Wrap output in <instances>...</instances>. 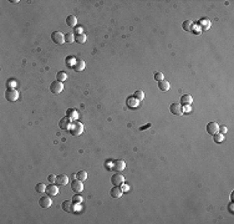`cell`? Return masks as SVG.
I'll use <instances>...</instances> for the list:
<instances>
[{
	"mask_svg": "<svg viewBox=\"0 0 234 224\" xmlns=\"http://www.w3.org/2000/svg\"><path fill=\"white\" fill-rule=\"evenodd\" d=\"M70 133L72 134V136H80V134L84 132V126H82L81 122H72V125H71V128L69 130Z\"/></svg>",
	"mask_w": 234,
	"mask_h": 224,
	"instance_id": "6da1fadb",
	"label": "cell"
},
{
	"mask_svg": "<svg viewBox=\"0 0 234 224\" xmlns=\"http://www.w3.org/2000/svg\"><path fill=\"white\" fill-rule=\"evenodd\" d=\"M62 90H64V84L62 82H60V81H54V82H51V85H50V91L54 93V95H59V93H61L62 92Z\"/></svg>",
	"mask_w": 234,
	"mask_h": 224,
	"instance_id": "7a4b0ae2",
	"label": "cell"
},
{
	"mask_svg": "<svg viewBox=\"0 0 234 224\" xmlns=\"http://www.w3.org/2000/svg\"><path fill=\"white\" fill-rule=\"evenodd\" d=\"M19 97V92L16 91L15 88H7L6 92H5V99L9 101V102H15Z\"/></svg>",
	"mask_w": 234,
	"mask_h": 224,
	"instance_id": "3957f363",
	"label": "cell"
},
{
	"mask_svg": "<svg viewBox=\"0 0 234 224\" xmlns=\"http://www.w3.org/2000/svg\"><path fill=\"white\" fill-rule=\"evenodd\" d=\"M51 40L54 41L55 44L62 45L64 43H65V35H64L61 31H54L51 34Z\"/></svg>",
	"mask_w": 234,
	"mask_h": 224,
	"instance_id": "277c9868",
	"label": "cell"
},
{
	"mask_svg": "<svg viewBox=\"0 0 234 224\" xmlns=\"http://www.w3.org/2000/svg\"><path fill=\"white\" fill-rule=\"evenodd\" d=\"M72 119H71L70 117H67V116H65L64 118H61L60 119V122H59V127L61 130H64V131H67V130H70L71 128V125H72Z\"/></svg>",
	"mask_w": 234,
	"mask_h": 224,
	"instance_id": "5b68a950",
	"label": "cell"
},
{
	"mask_svg": "<svg viewBox=\"0 0 234 224\" xmlns=\"http://www.w3.org/2000/svg\"><path fill=\"white\" fill-rule=\"evenodd\" d=\"M111 183L114 186H122L124 183V177L121 173H115L114 175L111 177Z\"/></svg>",
	"mask_w": 234,
	"mask_h": 224,
	"instance_id": "8992f818",
	"label": "cell"
},
{
	"mask_svg": "<svg viewBox=\"0 0 234 224\" xmlns=\"http://www.w3.org/2000/svg\"><path fill=\"white\" fill-rule=\"evenodd\" d=\"M169 110H171V112L173 115H176V116H181V115H183V107H182V105L181 103H172L171 105V107H169Z\"/></svg>",
	"mask_w": 234,
	"mask_h": 224,
	"instance_id": "52a82bcc",
	"label": "cell"
},
{
	"mask_svg": "<svg viewBox=\"0 0 234 224\" xmlns=\"http://www.w3.org/2000/svg\"><path fill=\"white\" fill-rule=\"evenodd\" d=\"M51 204H52V200H51V198L49 197V196L41 197L40 199H39V205H40L41 208H44V209L50 208V207H51Z\"/></svg>",
	"mask_w": 234,
	"mask_h": 224,
	"instance_id": "ba28073f",
	"label": "cell"
},
{
	"mask_svg": "<svg viewBox=\"0 0 234 224\" xmlns=\"http://www.w3.org/2000/svg\"><path fill=\"white\" fill-rule=\"evenodd\" d=\"M112 168L117 172H121V171H123L124 168H126V162L122 161V159H116V161L112 162Z\"/></svg>",
	"mask_w": 234,
	"mask_h": 224,
	"instance_id": "9c48e42d",
	"label": "cell"
},
{
	"mask_svg": "<svg viewBox=\"0 0 234 224\" xmlns=\"http://www.w3.org/2000/svg\"><path fill=\"white\" fill-rule=\"evenodd\" d=\"M207 132H208L209 134H216L219 132V126H218L217 122H209L208 125H207Z\"/></svg>",
	"mask_w": 234,
	"mask_h": 224,
	"instance_id": "30bf717a",
	"label": "cell"
},
{
	"mask_svg": "<svg viewBox=\"0 0 234 224\" xmlns=\"http://www.w3.org/2000/svg\"><path fill=\"white\" fill-rule=\"evenodd\" d=\"M71 189H72L74 192H76V193H80V192L84 190V184H82L81 181L75 179L74 182H71Z\"/></svg>",
	"mask_w": 234,
	"mask_h": 224,
	"instance_id": "8fae6325",
	"label": "cell"
},
{
	"mask_svg": "<svg viewBox=\"0 0 234 224\" xmlns=\"http://www.w3.org/2000/svg\"><path fill=\"white\" fill-rule=\"evenodd\" d=\"M110 194H111L112 198L117 199V198H120L123 194V190H122V188H121L120 186H114V188L110 190Z\"/></svg>",
	"mask_w": 234,
	"mask_h": 224,
	"instance_id": "7c38bea8",
	"label": "cell"
},
{
	"mask_svg": "<svg viewBox=\"0 0 234 224\" xmlns=\"http://www.w3.org/2000/svg\"><path fill=\"white\" fill-rule=\"evenodd\" d=\"M59 187L55 186V184H49L46 187V190H45V193H47V196H56V194H59Z\"/></svg>",
	"mask_w": 234,
	"mask_h": 224,
	"instance_id": "4fadbf2b",
	"label": "cell"
},
{
	"mask_svg": "<svg viewBox=\"0 0 234 224\" xmlns=\"http://www.w3.org/2000/svg\"><path fill=\"white\" fill-rule=\"evenodd\" d=\"M66 25L70 26V28H75L77 25V18L75 15H69L66 18Z\"/></svg>",
	"mask_w": 234,
	"mask_h": 224,
	"instance_id": "5bb4252c",
	"label": "cell"
},
{
	"mask_svg": "<svg viewBox=\"0 0 234 224\" xmlns=\"http://www.w3.org/2000/svg\"><path fill=\"white\" fill-rule=\"evenodd\" d=\"M67 182H69V177H67L66 174H59L57 177H56V183H57V186H65V184H67Z\"/></svg>",
	"mask_w": 234,
	"mask_h": 224,
	"instance_id": "9a60e30c",
	"label": "cell"
},
{
	"mask_svg": "<svg viewBox=\"0 0 234 224\" xmlns=\"http://www.w3.org/2000/svg\"><path fill=\"white\" fill-rule=\"evenodd\" d=\"M62 209H64V212H74L75 211L74 202H69V200L62 202Z\"/></svg>",
	"mask_w": 234,
	"mask_h": 224,
	"instance_id": "2e32d148",
	"label": "cell"
},
{
	"mask_svg": "<svg viewBox=\"0 0 234 224\" xmlns=\"http://www.w3.org/2000/svg\"><path fill=\"white\" fill-rule=\"evenodd\" d=\"M169 82L168 81H166V80H161V81H158V88L161 90V91H163V92H166V91H168L169 90Z\"/></svg>",
	"mask_w": 234,
	"mask_h": 224,
	"instance_id": "e0dca14e",
	"label": "cell"
},
{
	"mask_svg": "<svg viewBox=\"0 0 234 224\" xmlns=\"http://www.w3.org/2000/svg\"><path fill=\"white\" fill-rule=\"evenodd\" d=\"M181 105H183V106H186V105H191L192 102H193V99H192L191 95H183L182 97H181Z\"/></svg>",
	"mask_w": 234,
	"mask_h": 224,
	"instance_id": "ac0fdd59",
	"label": "cell"
},
{
	"mask_svg": "<svg viewBox=\"0 0 234 224\" xmlns=\"http://www.w3.org/2000/svg\"><path fill=\"white\" fill-rule=\"evenodd\" d=\"M85 61H82V60H78V61L75 62V65L72 66L74 67V70L75 71H77V72H80V71H82L85 69Z\"/></svg>",
	"mask_w": 234,
	"mask_h": 224,
	"instance_id": "d6986e66",
	"label": "cell"
},
{
	"mask_svg": "<svg viewBox=\"0 0 234 224\" xmlns=\"http://www.w3.org/2000/svg\"><path fill=\"white\" fill-rule=\"evenodd\" d=\"M66 116H67V117H70L71 119H77L78 113H77L76 110H74V108H69L67 112H66Z\"/></svg>",
	"mask_w": 234,
	"mask_h": 224,
	"instance_id": "ffe728a7",
	"label": "cell"
},
{
	"mask_svg": "<svg viewBox=\"0 0 234 224\" xmlns=\"http://www.w3.org/2000/svg\"><path fill=\"white\" fill-rule=\"evenodd\" d=\"M75 177H76V179H78V181L84 182V181H86V179H87V172L80 171V172H77V174H75Z\"/></svg>",
	"mask_w": 234,
	"mask_h": 224,
	"instance_id": "44dd1931",
	"label": "cell"
},
{
	"mask_svg": "<svg viewBox=\"0 0 234 224\" xmlns=\"http://www.w3.org/2000/svg\"><path fill=\"white\" fill-rule=\"evenodd\" d=\"M75 40H76L78 44H84V43H86V40H87V36H86L84 32H82V34H76Z\"/></svg>",
	"mask_w": 234,
	"mask_h": 224,
	"instance_id": "7402d4cb",
	"label": "cell"
},
{
	"mask_svg": "<svg viewBox=\"0 0 234 224\" xmlns=\"http://www.w3.org/2000/svg\"><path fill=\"white\" fill-rule=\"evenodd\" d=\"M56 80L60 81V82H64L67 80V74L65 72V71H60V72H57V75H56Z\"/></svg>",
	"mask_w": 234,
	"mask_h": 224,
	"instance_id": "603a6c76",
	"label": "cell"
},
{
	"mask_svg": "<svg viewBox=\"0 0 234 224\" xmlns=\"http://www.w3.org/2000/svg\"><path fill=\"white\" fill-rule=\"evenodd\" d=\"M192 25H193V22H192L191 20H186L183 22L182 28H183L184 31H192Z\"/></svg>",
	"mask_w": 234,
	"mask_h": 224,
	"instance_id": "cb8c5ba5",
	"label": "cell"
},
{
	"mask_svg": "<svg viewBox=\"0 0 234 224\" xmlns=\"http://www.w3.org/2000/svg\"><path fill=\"white\" fill-rule=\"evenodd\" d=\"M213 140H214V142L216 143H220V142H223V140H224V136L222 133H216V134H213Z\"/></svg>",
	"mask_w": 234,
	"mask_h": 224,
	"instance_id": "d4e9b609",
	"label": "cell"
},
{
	"mask_svg": "<svg viewBox=\"0 0 234 224\" xmlns=\"http://www.w3.org/2000/svg\"><path fill=\"white\" fill-rule=\"evenodd\" d=\"M127 103L130 107H136V106H138V100L135 99V97H131V99L127 100Z\"/></svg>",
	"mask_w": 234,
	"mask_h": 224,
	"instance_id": "484cf974",
	"label": "cell"
},
{
	"mask_svg": "<svg viewBox=\"0 0 234 224\" xmlns=\"http://www.w3.org/2000/svg\"><path fill=\"white\" fill-rule=\"evenodd\" d=\"M35 190L37 193H44L45 190H46V186H45L44 183H39V184H36V187H35Z\"/></svg>",
	"mask_w": 234,
	"mask_h": 224,
	"instance_id": "4316f807",
	"label": "cell"
},
{
	"mask_svg": "<svg viewBox=\"0 0 234 224\" xmlns=\"http://www.w3.org/2000/svg\"><path fill=\"white\" fill-rule=\"evenodd\" d=\"M65 41H66V43H69V44H72L74 41H75L74 34L72 32H67V35L65 36Z\"/></svg>",
	"mask_w": 234,
	"mask_h": 224,
	"instance_id": "83f0119b",
	"label": "cell"
},
{
	"mask_svg": "<svg viewBox=\"0 0 234 224\" xmlns=\"http://www.w3.org/2000/svg\"><path fill=\"white\" fill-rule=\"evenodd\" d=\"M82 200H84V199H82V197H81L78 193H76V194H75V196L72 197V202H74V204H80Z\"/></svg>",
	"mask_w": 234,
	"mask_h": 224,
	"instance_id": "f1b7e54d",
	"label": "cell"
},
{
	"mask_svg": "<svg viewBox=\"0 0 234 224\" xmlns=\"http://www.w3.org/2000/svg\"><path fill=\"white\" fill-rule=\"evenodd\" d=\"M133 97L137 100H143L145 99V93H143V91H141V90H138V91H136L133 93Z\"/></svg>",
	"mask_w": 234,
	"mask_h": 224,
	"instance_id": "f546056e",
	"label": "cell"
},
{
	"mask_svg": "<svg viewBox=\"0 0 234 224\" xmlns=\"http://www.w3.org/2000/svg\"><path fill=\"white\" fill-rule=\"evenodd\" d=\"M201 25L203 26V30H206V29H208L209 26H210V21L208 20V19H203V20H201Z\"/></svg>",
	"mask_w": 234,
	"mask_h": 224,
	"instance_id": "4dcf8cb0",
	"label": "cell"
},
{
	"mask_svg": "<svg viewBox=\"0 0 234 224\" xmlns=\"http://www.w3.org/2000/svg\"><path fill=\"white\" fill-rule=\"evenodd\" d=\"M154 80H156V81L163 80V74H162V72H156V74H154Z\"/></svg>",
	"mask_w": 234,
	"mask_h": 224,
	"instance_id": "1f68e13d",
	"label": "cell"
},
{
	"mask_svg": "<svg viewBox=\"0 0 234 224\" xmlns=\"http://www.w3.org/2000/svg\"><path fill=\"white\" fill-rule=\"evenodd\" d=\"M49 182H50V183H54V182H56V177H55V175L54 174H50V175H49Z\"/></svg>",
	"mask_w": 234,
	"mask_h": 224,
	"instance_id": "d6a6232c",
	"label": "cell"
},
{
	"mask_svg": "<svg viewBox=\"0 0 234 224\" xmlns=\"http://www.w3.org/2000/svg\"><path fill=\"white\" fill-rule=\"evenodd\" d=\"M227 127H225V126H222V127H219V133H222V134H223V133H227Z\"/></svg>",
	"mask_w": 234,
	"mask_h": 224,
	"instance_id": "836d02e7",
	"label": "cell"
},
{
	"mask_svg": "<svg viewBox=\"0 0 234 224\" xmlns=\"http://www.w3.org/2000/svg\"><path fill=\"white\" fill-rule=\"evenodd\" d=\"M191 111H192L191 105H186V106H184V108H183V113H184V112H191Z\"/></svg>",
	"mask_w": 234,
	"mask_h": 224,
	"instance_id": "e575fe53",
	"label": "cell"
},
{
	"mask_svg": "<svg viewBox=\"0 0 234 224\" xmlns=\"http://www.w3.org/2000/svg\"><path fill=\"white\" fill-rule=\"evenodd\" d=\"M128 189H130V187H128L127 184H122V190H123V193H124V192H127Z\"/></svg>",
	"mask_w": 234,
	"mask_h": 224,
	"instance_id": "d590c367",
	"label": "cell"
},
{
	"mask_svg": "<svg viewBox=\"0 0 234 224\" xmlns=\"http://www.w3.org/2000/svg\"><path fill=\"white\" fill-rule=\"evenodd\" d=\"M15 85H16V82H15V81H10V82H9V86H10L11 88H14Z\"/></svg>",
	"mask_w": 234,
	"mask_h": 224,
	"instance_id": "8d00e7d4",
	"label": "cell"
},
{
	"mask_svg": "<svg viewBox=\"0 0 234 224\" xmlns=\"http://www.w3.org/2000/svg\"><path fill=\"white\" fill-rule=\"evenodd\" d=\"M78 31V34H82L81 31H82V29L81 28H76V30H75V32H77Z\"/></svg>",
	"mask_w": 234,
	"mask_h": 224,
	"instance_id": "74e56055",
	"label": "cell"
},
{
	"mask_svg": "<svg viewBox=\"0 0 234 224\" xmlns=\"http://www.w3.org/2000/svg\"><path fill=\"white\" fill-rule=\"evenodd\" d=\"M229 211H231V213H234L233 212V203H231V205H229Z\"/></svg>",
	"mask_w": 234,
	"mask_h": 224,
	"instance_id": "f35d334b",
	"label": "cell"
},
{
	"mask_svg": "<svg viewBox=\"0 0 234 224\" xmlns=\"http://www.w3.org/2000/svg\"><path fill=\"white\" fill-rule=\"evenodd\" d=\"M151 125H147V126H143V127H141V130H145V128H147V127H149Z\"/></svg>",
	"mask_w": 234,
	"mask_h": 224,
	"instance_id": "ab89813d",
	"label": "cell"
}]
</instances>
